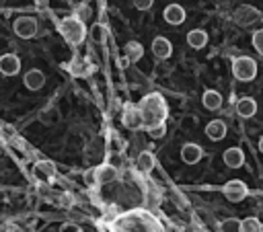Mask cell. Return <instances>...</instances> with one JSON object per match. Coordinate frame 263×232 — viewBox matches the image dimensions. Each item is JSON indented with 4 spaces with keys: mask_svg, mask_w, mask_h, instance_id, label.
Wrapping results in <instances>:
<instances>
[{
    "mask_svg": "<svg viewBox=\"0 0 263 232\" xmlns=\"http://www.w3.org/2000/svg\"><path fill=\"white\" fill-rule=\"evenodd\" d=\"M203 107L210 111H218L222 107V94L218 90H205L203 92Z\"/></svg>",
    "mask_w": 263,
    "mask_h": 232,
    "instance_id": "cell-18",
    "label": "cell"
},
{
    "mask_svg": "<svg viewBox=\"0 0 263 232\" xmlns=\"http://www.w3.org/2000/svg\"><path fill=\"white\" fill-rule=\"evenodd\" d=\"M33 170H35V175H37L41 181H51V179L55 177V172H58V168H55V164H53L51 160H39Z\"/></svg>",
    "mask_w": 263,
    "mask_h": 232,
    "instance_id": "cell-12",
    "label": "cell"
},
{
    "mask_svg": "<svg viewBox=\"0 0 263 232\" xmlns=\"http://www.w3.org/2000/svg\"><path fill=\"white\" fill-rule=\"evenodd\" d=\"M152 53H154L158 60H166V57H171V53H173V45H171V41H168L166 37H156V39L152 41Z\"/></svg>",
    "mask_w": 263,
    "mask_h": 232,
    "instance_id": "cell-11",
    "label": "cell"
},
{
    "mask_svg": "<svg viewBox=\"0 0 263 232\" xmlns=\"http://www.w3.org/2000/svg\"><path fill=\"white\" fill-rule=\"evenodd\" d=\"M154 164H156V158H154L152 152H142L138 156V166H140L142 172H150L154 168Z\"/></svg>",
    "mask_w": 263,
    "mask_h": 232,
    "instance_id": "cell-21",
    "label": "cell"
},
{
    "mask_svg": "<svg viewBox=\"0 0 263 232\" xmlns=\"http://www.w3.org/2000/svg\"><path fill=\"white\" fill-rule=\"evenodd\" d=\"M90 37H92V41H97V43H103V41H105V37H107V31H105V27H103V25H95V27L90 29Z\"/></svg>",
    "mask_w": 263,
    "mask_h": 232,
    "instance_id": "cell-24",
    "label": "cell"
},
{
    "mask_svg": "<svg viewBox=\"0 0 263 232\" xmlns=\"http://www.w3.org/2000/svg\"><path fill=\"white\" fill-rule=\"evenodd\" d=\"M164 131H166L164 121H158V123H154L152 127H148V133H150V138H154V140L162 138V136H164Z\"/></svg>",
    "mask_w": 263,
    "mask_h": 232,
    "instance_id": "cell-25",
    "label": "cell"
},
{
    "mask_svg": "<svg viewBox=\"0 0 263 232\" xmlns=\"http://www.w3.org/2000/svg\"><path fill=\"white\" fill-rule=\"evenodd\" d=\"M240 230H242V232H261V230H263V224H261L257 218H245Z\"/></svg>",
    "mask_w": 263,
    "mask_h": 232,
    "instance_id": "cell-22",
    "label": "cell"
},
{
    "mask_svg": "<svg viewBox=\"0 0 263 232\" xmlns=\"http://www.w3.org/2000/svg\"><path fill=\"white\" fill-rule=\"evenodd\" d=\"M259 150L263 152V136H261V140H259Z\"/></svg>",
    "mask_w": 263,
    "mask_h": 232,
    "instance_id": "cell-29",
    "label": "cell"
},
{
    "mask_svg": "<svg viewBox=\"0 0 263 232\" xmlns=\"http://www.w3.org/2000/svg\"><path fill=\"white\" fill-rule=\"evenodd\" d=\"M201 156H203V150L197 144H193V142H187L181 148V158H183L185 164H197L201 160Z\"/></svg>",
    "mask_w": 263,
    "mask_h": 232,
    "instance_id": "cell-9",
    "label": "cell"
},
{
    "mask_svg": "<svg viewBox=\"0 0 263 232\" xmlns=\"http://www.w3.org/2000/svg\"><path fill=\"white\" fill-rule=\"evenodd\" d=\"M115 177H117V170L111 164H103L97 168V183L99 185H107V183L115 181Z\"/></svg>",
    "mask_w": 263,
    "mask_h": 232,
    "instance_id": "cell-19",
    "label": "cell"
},
{
    "mask_svg": "<svg viewBox=\"0 0 263 232\" xmlns=\"http://www.w3.org/2000/svg\"><path fill=\"white\" fill-rule=\"evenodd\" d=\"M253 47H255V51L259 55H263V29L253 33Z\"/></svg>",
    "mask_w": 263,
    "mask_h": 232,
    "instance_id": "cell-26",
    "label": "cell"
},
{
    "mask_svg": "<svg viewBox=\"0 0 263 232\" xmlns=\"http://www.w3.org/2000/svg\"><path fill=\"white\" fill-rule=\"evenodd\" d=\"M62 35L66 37V41H70L72 45H78L84 41V35H86V29H84V23L78 18V16H70L66 21H62V27H60Z\"/></svg>",
    "mask_w": 263,
    "mask_h": 232,
    "instance_id": "cell-2",
    "label": "cell"
},
{
    "mask_svg": "<svg viewBox=\"0 0 263 232\" xmlns=\"http://www.w3.org/2000/svg\"><path fill=\"white\" fill-rule=\"evenodd\" d=\"M152 4H154V0H134V6L138 10H148V8H152Z\"/></svg>",
    "mask_w": 263,
    "mask_h": 232,
    "instance_id": "cell-27",
    "label": "cell"
},
{
    "mask_svg": "<svg viewBox=\"0 0 263 232\" xmlns=\"http://www.w3.org/2000/svg\"><path fill=\"white\" fill-rule=\"evenodd\" d=\"M240 226H242V220L228 218V220H224V222L220 224V230H222V232H238Z\"/></svg>",
    "mask_w": 263,
    "mask_h": 232,
    "instance_id": "cell-23",
    "label": "cell"
},
{
    "mask_svg": "<svg viewBox=\"0 0 263 232\" xmlns=\"http://www.w3.org/2000/svg\"><path fill=\"white\" fill-rule=\"evenodd\" d=\"M142 55H144V47H142L138 41H129V43L125 45V57H127L132 64H134V62H140Z\"/></svg>",
    "mask_w": 263,
    "mask_h": 232,
    "instance_id": "cell-20",
    "label": "cell"
},
{
    "mask_svg": "<svg viewBox=\"0 0 263 232\" xmlns=\"http://www.w3.org/2000/svg\"><path fill=\"white\" fill-rule=\"evenodd\" d=\"M259 18H261V12L255 6H251V4H242V6H238L234 10V23L240 25V27H251Z\"/></svg>",
    "mask_w": 263,
    "mask_h": 232,
    "instance_id": "cell-4",
    "label": "cell"
},
{
    "mask_svg": "<svg viewBox=\"0 0 263 232\" xmlns=\"http://www.w3.org/2000/svg\"><path fill=\"white\" fill-rule=\"evenodd\" d=\"M12 29L21 39H31L37 33V21L33 16H18L12 23Z\"/></svg>",
    "mask_w": 263,
    "mask_h": 232,
    "instance_id": "cell-5",
    "label": "cell"
},
{
    "mask_svg": "<svg viewBox=\"0 0 263 232\" xmlns=\"http://www.w3.org/2000/svg\"><path fill=\"white\" fill-rule=\"evenodd\" d=\"M222 158H224V164L230 168H240L245 164V154L240 148H228Z\"/></svg>",
    "mask_w": 263,
    "mask_h": 232,
    "instance_id": "cell-13",
    "label": "cell"
},
{
    "mask_svg": "<svg viewBox=\"0 0 263 232\" xmlns=\"http://www.w3.org/2000/svg\"><path fill=\"white\" fill-rule=\"evenodd\" d=\"M162 16H164V21H166L168 25H181V23L185 21V8H183L181 4H168V6L164 8Z\"/></svg>",
    "mask_w": 263,
    "mask_h": 232,
    "instance_id": "cell-10",
    "label": "cell"
},
{
    "mask_svg": "<svg viewBox=\"0 0 263 232\" xmlns=\"http://www.w3.org/2000/svg\"><path fill=\"white\" fill-rule=\"evenodd\" d=\"M121 121H123V125L125 127H129V129H140V127H144V115H142V109L138 107H127L125 111H123V115H121Z\"/></svg>",
    "mask_w": 263,
    "mask_h": 232,
    "instance_id": "cell-7",
    "label": "cell"
},
{
    "mask_svg": "<svg viewBox=\"0 0 263 232\" xmlns=\"http://www.w3.org/2000/svg\"><path fill=\"white\" fill-rule=\"evenodd\" d=\"M86 16H88V8H86V6H82V8L78 10V18H82V21H84Z\"/></svg>",
    "mask_w": 263,
    "mask_h": 232,
    "instance_id": "cell-28",
    "label": "cell"
},
{
    "mask_svg": "<svg viewBox=\"0 0 263 232\" xmlns=\"http://www.w3.org/2000/svg\"><path fill=\"white\" fill-rule=\"evenodd\" d=\"M205 136H208L210 140H214V142L224 140V136H226V125H224V121H220V119L210 121V123L205 125Z\"/></svg>",
    "mask_w": 263,
    "mask_h": 232,
    "instance_id": "cell-15",
    "label": "cell"
},
{
    "mask_svg": "<svg viewBox=\"0 0 263 232\" xmlns=\"http://www.w3.org/2000/svg\"><path fill=\"white\" fill-rule=\"evenodd\" d=\"M255 111H257V103H255V99H251V96H242V99L236 103V113H238L240 117H253Z\"/></svg>",
    "mask_w": 263,
    "mask_h": 232,
    "instance_id": "cell-16",
    "label": "cell"
},
{
    "mask_svg": "<svg viewBox=\"0 0 263 232\" xmlns=\"http://www.w3.org/2000/svg\"><path fill=\"white\" fill-rule=\"evenodd\" d=\"M232 74L240 82H249L257 76V62L249 55H240L232 62Z\"/></svg>",
    "mask_w": 263,
    "mask_h": 232,
    "instance_id": "cell-3",
    "label": "cell"
},
{
    "mask_svg": "<svg viewBox=\"0 0 263 232\" xmlns=\"http://www.w3.org/2000/svg\"><path fill=\"white\" fill-rule=\"evenodd\" d=\"M224 195H226V199L228 201H232V203H238V201H242L245 197H247V185L242 183V181H238V179H232V181H228L226 185H224Z\"/></svg>",
    "mask_w": 263,
    "mask_h": 232,
    "instance_id": "cell-6",
    "label": "cell"
},
{
    "mask_svg": "<svg viewBox=\"0 0 263 232\" xmlns=\"http://www.w3.org/2000/svg\"><path fill=\"white\" fill-rule=\"evenodd\" d=\"M21 70V60L14 53H6L0 57V72L4 76H16Z\"/></svg>",
    "mask_w": 263,
    "mask_h": 232,
    "instance_id": "cell-8",
    "label": "cell"
},
{
    "mask_svg": "<svg viewBox=\"0 0 263 232\" xmlns=\"http://www.w3.org/2000/svg\"><path fill=\"white\" fill-rule=\"evenodd\" d=\"M138 107L142 109L144 127H146V129L152 127L154 123L166 119V103H164V99H162L158 92H150V94L142 96V101H140Z\"/></svg>",
    "mask_w": 263,
    "mask_h": 232,
    "instance_id": "cell-1",
    "label": "cell"
},
{
    "mask_svg": "<svg viewBox=\"0 0 263 232\" xmlns=\"http://www.w3.org/2000/svg\"><path fill=\"white\" fill-rule=\"evenodd\" d=\"M187 43L193 47V49H201L205 43H208V33L201 31V29H193L187 33Z\"/></svg>",
    "mask_w": 263,
    "mask_h": 232,
    "instance_id": "cell-17",
    "label": "cell"
},
{
    "mask_svg": "<svg viewBox=\"0 0 263 232\" xmlns=\"http://www.w3.org/2000/svg\"><path fill=\"white\" fill-rule=\"evenodd\" d=\"M45 84V74L41 72V70H29L27 74H25V86L29 88V90H39L41 86Z\"/></svg>",
    "mask_w": 263,
    "mask_h": 232,
    "instance_id": "cell-14",
    "label": "cell"
}]
</instances>
